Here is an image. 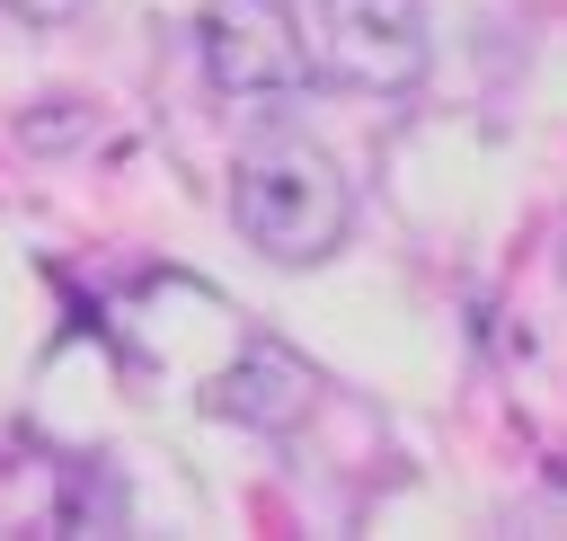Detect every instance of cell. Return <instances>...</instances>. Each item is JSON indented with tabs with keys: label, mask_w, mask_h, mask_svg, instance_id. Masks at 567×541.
Segmentation results:
<instances>
[{
	"label": "cell",
	"mask_w": 567,
	"mask_h": 541,
	"mask_svg": "<svg viewBox=\"0 0 567 541\" xmlns=\"http://www.w3.org/2000/svg\"><path fill=\"white\" fill-rule=\"evenodd\" d=\"M230 222L275 266H319L354 231V186L310 133H257L230 160Z\"/></svg>",
	"instance_id": "1"
},
{
	"label": "cell",
	"mask_w": 567,
	"mask_h": 541,
	"mask_svg": "<svg viewBox=\"0 0 567 541\" xmlns=\"http://www.w3.org/2000/svg\"><path fill=\"white\" fill-rule=\"evenodd\" d=\"M204 71L221 98H292L310 80L292 0H204Z\"/></svg>",
	"instance_id": "2"
},
{
	"label": "cell",
	"mask_w": 567,
	"mask_h": 541,
	"mask_svg": "<svg viewBox=\"0 0 567 541\" xmlns=\"http://www.w3.org/2000/svg\"><path fill=\"white\" fill-rule=\"evenodd\" d=\"M319 35H328V71L372 98H408L434 53L425 0H319Z\"/></svg>",
	"instance_id": "3"
},
{
	"label": "cell",
	"mask_w": 567,
	"mask_h": 541,
	"mask_svg": "<svg viewBox=\"0 0 567 541\" xmlns=\"http://www.w3.org/2000/svg\"><path fill=\"white\" fill-rule=\"evenodd\" d=\"M204 408H213V417H230V426L284 435V426H301V417L319 408V372H310L284 337H248V346L230 355V372H213V381H204Z\"/></svg>",
	"instance_id": "4"
},
{
	"label": "cell",
	"mask_w": 567,
	"mask_h": 541,
	"mask_svg": "<svg viewBox=\"0 0 567 541\" xmlns=\"http://www.w3.org/2000/svg\"><path fill=\"white\" fill-rule=\"evenodd\" d=\"M0 9H9V18H27V27H71L89 0H0Z\"/></svg>",
	"instance_id": "5"
}]
</instances>
